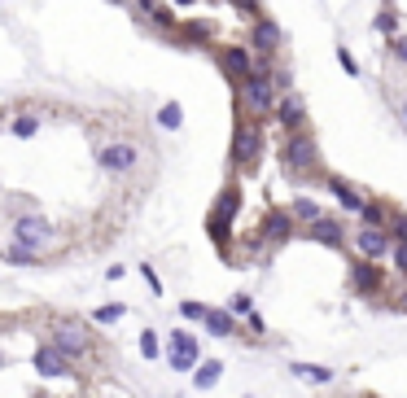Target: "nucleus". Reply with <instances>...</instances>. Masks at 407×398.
I'll return each instance as SVG.
<instances>
[{"instance_id": "1", "label": "nucleus", "mask_w": 407, "mask_h": 398, "mask_svg": "<svg viewBox=\"0 0 407 398\" xmlns=\"http://www.w3.org/2000/svg\"><path fill=\"white\" fill-rule=\"evenodd\" d=\"M14 245L22 250H31V254H40V258H49V250H53V241H57V223L53 219H44L40 210H22L14 214Z\"/></svg>"}, {"instance_id": "2", "label": "nucleus", "mask_w": 407, "mask_h": 398, "mask_svg": "<svg viewBox=\"0 0 407 398\" xmlns=\"http://www.w3.org/2000/svg\"><path fill=\"white\" fill-rule=\"evenodd\" d=\"M280 162H285V171L289 175H320V144L311 131H294V136H285V149H280Z\"/></svg>"}, {"instance_id": "3", "label": "nucleus", "mask_w": 407, "mask_h": 398, "mask_svg": "<svg viewBox=\"0 0 407 398\" xmlns=\"http://www.w3.org/2000/svg\"><path fill=\"white\" fill-rule=\"evenodd\" d=\"M258 153H263V127H258V118H236V123H232V162L241 166V171H254Z\"/></svg>"}, {"instance_id": "4", "label": "nucleus", "mask_w": 407, "mask_h": 398, "mask_svg": "<svg viewBox=\"0 0 407 398\" xmlns=\"http://www.w3.org/2000/svg\"><path fill=\"white\" fill-rule=\"evenodd\" d=\"M276 101H280V92H276V83H272V75H250L241 83V105L250 114H276Z\"/></svg>"}, {"instance_id": "5", "label": "nucleus", "mask_w": 407, "mask_h": 398, "mask_svg": "<svg viewBox=\"0 0 407 398\" xmlns=\"http://www.w3.org/2000/svg\"><path fill=\"white\" fill-rule=\"evenodd\" d=\"M136 158H140V149L131 140H118V144L97 149V166L105 175H131V171H136Z\"/></svg>"}, {"instance_id": "6", "label": "nucleus", "mask_w": 407, "mask_h": 398, "mask_svg": "<svg viewBox=\"0 0 407 398\" xmlns=\"http://www.w3.org/2000/svg\"><path fill=\"white\" fill-rule=\"evenodd\" d=\"M351 289H355L359 298H368V302H373V298H381V289H386V272H381L377 263L355 258V263H351Z\"/></svg>"}, {"instance_id": "7", "label": "nucleus", "mask_w": 407, "mask_h": 398, "mask_svg": "<svg viewBox=\"0 0 407 398\" xmlns=\"http://www.w3.org/2000/svg\"><path fill=\"white\" fill-rule=\"evenodd\" d=\"M298 232V223H294V214L289 206H267V214H263V228H258V236L267 241V245H285Z\"/></svg>"}, {"instance_id": "8", "label": "nucleus", "mask_w": 407, "mask_h": 398, "mask_svg": "<svg viewBox=\"0 0 407 398\" xmlns=\"http://www.w3.org/2000/svg\"><path fill=\"white\" fill-rule=\"evenodd\" d=\"M276 123L285 127V136H294V131H307V105H302V92H289L276 101Z\"/></svg>"}, {"instance_id": "9", "label": "nucleus", "mask_w": 407, "mask_h": 398, "mask_svg": "<svg viewBox=\"0 0 407 398\" xmlns=\"http://www.w3.org/2000/svg\"><path fill=\"white\" fill-rule=\"evenodd\" d=\"M355 250H359V258H364V263H377V258L394 254V241H390V232L364 228V232H355Z\"/></svg>"}, {"instance_id": "10", "label": "nucleus", "mask_w": 407, "mask_h": 398, "mask_svg": "<svg viewBox=\"0 0 407 398\" xmlns=\"http://www.w3.org/2000/svg\"><path fill=\"white\" fill-rule=\"evenodd\" d=\"M197 337L193 333H171V351H166V364H171L175 372H188L197 368Z\"/></svg>"}, {"instance_id": "11", "label": "nucleus", "mask_w": 407, "mask_h": 398, "mask_svg": "<svg viewBox=\"0 0 407 398\" xmlns=\"http://www.w3.org/2000/svg\"><path fill=\"white\" fill-rule=\"evenodd\" d=\"M219 66L228 70V75L236 79V83H245L250 75H254V48H241V44H228L219 53Z\"/></svg>"}, {"instance_id": "12", "label": "nucleus", "mask_w": 407, "mask_h": 398, "mask_svg": "<svg viewBox=\"0 0 407 398\" xmlns=\"http://www.w3.org/2000/svg\"><path fill=\"white\" fill-rule=\"evenodd\" d=\"M302 236H307V241H320V245H329V250H342V245H346V223L333 219V214H324L320 223L302 228Z\"/></svg>"}, {"instance_id": "13", "label": "nucleus", "mask_w": 407, "mask_h": 398, "mask_svg": "<svg viewBox=\"0 0 407 398\" xmlns=\"http://www.w3.org/2000/svg\"><path fill=\"white\" fill-rule=\"evenodd\" d=\"M324 184L333 188V197H338V201H342V210H351V214H359V210H364V206H368V192H359V188L351 184V179H342V175H324Z\"/></svg>"}, {"instance_id": "14", "label": "nucleus", "mask_w": 407, "mask_h": 398, "mask_svg": "<svg viewBox=\"0 0 407 398\" xmlns=\"http://www.w3.org/2000/svg\"><path fill=\"white\" fill-rule=\"evenodd\" d=\"M280 27L272 18H258L254 22V53H267V57H276V48H280Z\"/></svg>"}, {"instance_id": "15", "label": "nucleus", "mask_w": 407, "mask_h": 398, "mask_svg": "<svg viewBox=\"0 0 407 398\" xmlns=\"http://www.w3.org/2000/svg\"><path fill=\"white\" fill-rule=\"evenodd\" d=\"M359 219H364V228H377V232H390V223H394V206H386V201H368L364 210H359Z\"/></svg>"}, {"instance_id": "16", "label": "nucleus", "mask_w": 407, "mask_h": 398, "mask_svg": "<svg viewBox=\"0 0 407 398\" xmlns=\"http://www.w3.org/2000/svg\"><path fill=\"white\" fill-rule=\"evenodd\" d=\"M289 214H294V223H302V228H311V223L324 219V210H320L311 197H294V201H289Z\"/></svg>"}, {"instance_id": "17", "label": "nucleus", "mask_w": 407, "mask_h": 398, "mask_svg": "<svg viewBox=\"0 0 407 398\" xmlns=\"http://www.w3.org/2000/svg\"><path fill=\"white\" fill-rule=\"evenodd\" d=\"M214 35V27L210 22H184V27H179V35H171L175 44H206Z\"/></svg>"}, {"instance_id": "18", "label": "nucleus", "mask_w": 407, "mask_h": 398, "mask_svg": "<svg viewBox=\"0 0 407 398\" xmlns=\"http://www.w3.org/2000/svg\"><path fill=\"white\" fill-rule=\"evenodd\" d=\"M206 329L214 333V337H236V320H232V311H206Z\"/></svg>"}, {"instance_id": "19", "label": "nucleus", "mask_w": 407, "mask_h": 398, "mask_svg": "<svg viewBox=\"0 0 407 398\" xmlns=\"http://www.w3.org/2000/svg\"><path fill=\"white\" fill-rule=\"evenodd\" d=\"M236 210H241V188H223L219 201H214V214H223V219H236Z\"/></svg>"}, {"instance_id": "20", "label": "nucleus", "mask_w": 407, "mask_h": 398, "mask_svg": "<svg viewBox=\"0 0 407 398\" xmlns=\"http://www.w3.org/2000/svg\"><path fill=\"white\" fill-rule=\"evenodd\" d=\"M158 127H162V131H179V127H184V105H179V101H166L162 110H158Z\"/></svg>"}, {"instance_id": "21", "label": "nucleus", "mask_w": 407, "mask_h": 398, "mask_svg": "<svg viewBox=\"0 0 407 398\" xmlns=\"http://www.w3.org/2000/svg\"><path fill=\"white\" fill-rule=\"evenodd\" d=\"M9 131H14L18 140H31L35 131H40V114H18L14 123H9Z\"/></svg>"}, {"instance_id": "22", "label": "nucleus", "mask_w": 407, "mask_h": 398, "mask_svg": "<svg viewBox=\"0 0 407 398\" xmlns=\"http://www.w3.org/2000/svg\"><path fill=\"white\" fill-rule=\"evenodd\" d=\"M5 263H9V267H35V263H44V258L31 254V250H22V245H9L5 250Z\"/></svg>"}, {"instance_id": "23", "label": "nucleus", "mask_w": 407, "mask_h": 398, "mask_svg": "<svg viewBox=\"0 0 407 398\" xmlns=\"http://www.w3.org/2000/svg\"><path fill=\"white\" fill-rule=\"evenodd\" d=\"M289 372H294V377H307V381H316V385H329V381H333V372H329V368H316V364H294Z\"/></svg>"}, {"instance_id": "24", "label": "nucleus", "mask_w": 407, "mask_h": 398, "mask_svg": "<svg viewBox=\"0 0 407 398\" xmlns=\"http://www.w3.org/2000/svg\"><path fill=\"white\" fill-rule=\"evenodd\" d=\"M219 372H223V364H214V359H210V364H201V368L193 372V381H197V390H210V385H214V381H219Z\"/></svg>"}, {"instance_id": "25", "label": "nucleus", "mask_w": 407, "mask_h": 398, "mask_svg": "<svg viewBox=\"0 0 407 398\" xmlns=\"http://www.w3.org/2000/svg\"><path fill=\"white\" fill-rule=\"evenodd\" d=\"M373 27H377L381 35H403V31H399V14H394V9H381V14L373 18Z\"/></svg>"}, {"instance_id": "26", "label": "nucleus", "mask_w": 407, "mask_h": 398, "mask_svg": "<svg viewBox=\"0 0 407 398\" xmlns=\"http://www.w3.org/2000/svg\"><path fill=\"white\" fill-rule=\"evenodd\" d=\"M206 228H210V236H214V241H219V245H223V236H228V228H232V219H223V214H214V210H210V219H206Z\"/></svg>"}, {"instance_id": "27", "label": "nucleus", "mask_w": 407, "mask_h": 398, "mask_svg": "<svg viewBox=\"0 0 407 398\" xmlns=\"http://www.w3.org/2000/svg\"><path fill=\"white\" fill-rule=\"evenodd\" d=\"M390 241L394 245H407V214L394 210V223H390Z\"/></svg>"}, {"instance_id": "28", "label": "nucleus", "mask_w": 407, "mask_h": 398, "mask_svg": "<svg viewBox=\"0 0 407 398\" xmlns=\"http://www.w3.org/2000/svg\"><path fill=\"white\" fill-rule=\"evenodd\" d=\"M272 83H276V92H280V96H289V92H294V75H289L285 66L272 70Z\"/></svg>"}, {"instance_id": "29", "label": "nucleus", "mask_w": 407, "mask_h": 398, "mask_svg": "<svg viewBox=\"0 0 407 398\" xmlns=\"http://www.w3.org/2000/svg\"><path fill=\"white\" fill-rule=\"evenodd\" d=\"M123 311H127L123 302H110V307H101V311H92V320H97V324H114L118 316H123Z\"/></svg>"}, {"instance_id": "30", "label": "nucleus", "mask_w": 407, "mask_h": 398, "mask_svg": "<svg viewBox=\"0 0 407 398\" xmlns=\"http://www.w3.org/2000/svg\"><path fill=\"white\" fill-rule=\"evenodd\" d=\"M228 311H232V316H254V298H250V294H236L232 302H228Z\"/></svg>"}, {"instance_id": "31", "label": "nucleus", "mask_w": 407, "mask_h": 398, "mask_svg": "<svg viewBox=\"0 0 407 398\" xmlns=\"http://www.w3.org/2000/svg\"><path fill=\"white\" fill-rule=\"evenodd\" d=\"M232 9H241L250 22H258V18H263V5H258V0H232Z\"/></svg>"}, {"instance_id": "32", "label": "nucleus", "mask_w": 407, "mask_h": 398, "mask_svg": "<svg viewBox=\"0 0 407 398\" xmlns=\"http://www.w3.org/2000/svg\"><path fill=\"white\" fill-rule=\"evenodd\" d=\"M140 355L158 359V333H140Z\"/></svg>"}, {"instance_id": "33", "label": "nucleus", "mask_w": 407, "mask_h": 398, "mask_svg": "<svg viewBox=\"0 0 407 398\" xmlns=\"http://www.w3.org/2000/svg\"><path fill=\"white\" fill-rule=\"evenodd\" d=\"M179 316L184 320H206V307L201 302H179Z\"/></svg>"}, {"instance_id": "34", "label": "nucleus", "mask_w": 407, "mask_h": 398, "mask_svg": "<svg viewBox=\"0 0 407 398\" xmlns=\"http://www.w3.org/2000/svg\"><path fill=\"white\" fill-rule=\"evenodd\" d=\"M390 258H394V272H399L403 280H407V245H394V254H390Z\"/></svg>"}, {"instance_id": "35", "label": "nucleus", "mask_w": 407, "mask_h": 398, "mask_svg": "<svg viewBox=\"0 0 407 398\" xmlns=\"http://www.w3.org/2000/svg\"><path fill=\"white\" fill-rule=\"evenodd\" d=\"M338 62H342V70H346V75H351V79L359 75V62H355L351 53H346V48H338Z\"/></svg>"}, {"instance_id": "36", "label": "nucleus", "mask_w": 407, "mask_h": 398, "mask_svg": "<svg viewBox=\"0 0 407 398\" xmlns=\"http://www.w3.org/2000/svg\"><path fill=\"white\" fill-rule=\"evenodd\" d=\"M390 53H394V57H399V62L407 66V35H394V40H390Z\"/></svg>"}, {"instance_id": "37", "label": "nucleus", "mask_w": 407, "mask_h": 398, "mask_svg": "<svg viewBox=\"0 0 407 398\" xmlns=\"http://www.w3.org/2000/svg\"><path fill=\"white\" fill-rule=\"evenodd\" d=\"M140 272H145V280H149L153 294H162V285H158V276H153V267H140Z\"/></svg>"}, {"instance_id": "38", "label": "nucleus", "mask_w": 407, "mask_h": 398, "mask_svg": "<svg viewBox=\"0 0 407 398\" xmlns=\"http://www.w3.org/2000/svg\"><path fill=\"white\" fill-rule=\"evenodd\" d=\"M399 114H403V127H407V96H403V105H399Z\"/></svg>"}, {"instance_id": "39", "label": "nucleus", "mask_w": 407, "mask_h": 398, "mask_svg": "<svg viewBox=\"0 0 407 398\" xmlns=\"http://www.w3.org/2000/svg\"><path fill=\"white\" fill-rule=\"evenodd\" d=\"M175 5H193V0H175Z\"/></svg>"}]
</instances>
